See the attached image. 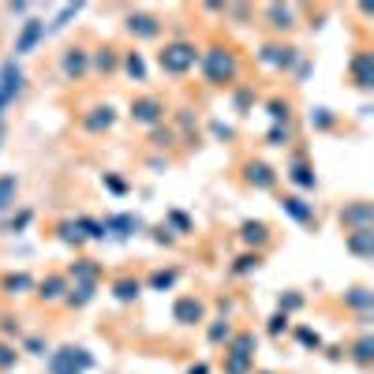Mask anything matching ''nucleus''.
Returning a JSON list of instances; mask_svg holds the SVG:
<instances>
[{"label": "nucleus", "instance_id": "nucleus-8", "mask_svg": "<svg viewBox=\"0 0 374 374\" xmlns=\"http://www.w3.org/2000/svg\"><path fill=\"white\" fill-rule=\"evenodd\" d=\"M124 30L135 38V42H157L165 30V23L154 16V11H128L124 16Z\"/></svg>", "mask_w": 374, "mask_h": 374}, {"label": "nucleus", "instance_id": "nucleus-11", "mask_svg": "<svg viewBox=\"0 0 374 374\" xmlns=\"http://www.w3.org/2000/svg\"><path fill=\"white\" fill-rule=\"evenodd\" d=\"M116 120H120V113L113 109V105L109 101H98V105H90V109L79 116V128H83L86 135H105V131L116 128Z\"/></svg>", "mask_w": 374, "mask_h": 374}, {"label": "nucleus", "instance_id": "nucleus-17", "mask_svg": "<svg viewBox=\"0 0 374 374\" xmlns=\"http://www.w3.org/2000/svg\"><path fill=\"white\" fill-rule=\"evenodd\" d=\"M236 236H239V244H244L247 251H262L273 239V229L266 221H259V217H247V221H239Z\"/></svg>", "mask_w": 374, "mask_h": 374}, {"label": "nucleus", "instance_id": "nucleus-14", "mask_svg": "<svg viewBox=\"0 0 374 374\" xmlns=\"http://www.w3.org/2000/svg\"><path fill=\"white\" fill-rule=\"evenodd\" d=\"M348 79L356 90H374V52L370 49H356L348 60Z\"/></svg>", "mask_w": 374, "mask_h": 374}, {"label": "nucleus", "instance_id": "nucleus-16", "mask_svg": "<svg viewBox=\"0 0 374 374\" xmlns=\"http://www.w3.org/2000/svg\"><path fill=\"white\" fill-rule=\"evenodd\" d=\"M341 229L344 232H356V229H374V203L367 198H356L341 210Z\"/></svg>", "mask_w": 374, "mask_h": 374}, {"label": "nucleus", "instance_id": "nucleus-20", "mask_svg": "<svg viewBox=\"0 0 374 374\" xmlns=\"http://www.w3.org/2000/svg\"><path fill=\"white\" fill-rule=\"evenodd\" d=\"M98 296V280H68V292H64V307H72V311H83V307L94 303Z\"/></svg>", "mask_w": 374, "mask_h": 374}, {"label": "nucleus", "instance_id": "nucleus-29", "mask_svg": "<svg viewBox=\"0 0 374 374\" xmlns=\"http://www.w3.org/2000/svg\"><path fill=\"white\" fill-rule=\"evenodd\" d=\"M225 352L255 359V352H259V337H255V329H236V333H232V341L225 344Z\"/></svg>", "mask_w": 374, "mask_h": 374}, {"label": "nucleus", "instance_id": "nucleus-50", "mask_svg": "<svg viewBox=\"0 0 374 374\" xmlns=\"http://www.w3.org/2000/svg\"><path fill=\"white\" fill-rule=\"evenodd\" d=\"M150 239H154V244H162V247H172V244H176V236H172V229H169L165 221L150 229Z\"/></svg>", "mask_w": 374, "mask_h": 374}, {"label": "nucleus", "instance_id": "nucleus-24", "mask_svg": "<svg viewBox=\"0 0 374 374\" xmlns=\"http://www.w3.org/2000/svg\"><path fill=\"white\" fill-rule=\"evenodd\" d=\"M34 285H38V280L26 273V270H16V273L0 277V292H4L8 300H19V296H26V292H34Z\"/></svg>", "mask_w": 374, "mask_h": 374}, {"label": "nucleus", "instance_id": "nucleus-47", "mask_svg": "<svg viewBox=\"0 0 374 374\" xmlns=\"http://www.w3.org/2000/svg\"><path fill=\"white\" fill-rule=\"evenodd\" d=\"M232 105H236L239 116H247L251 105H255V90H251V86H236V90H232Z\"/></svg>", "mask_w": 374, "mask_h": 374}, {"label": "nucleus", "instance_id": "nucleus-7", "mask_svg": "<svg viewBox=\"0 0 374 374\" xmlns=\"http://www.w3.org/2000/svg\"><path fill=\"white\" fill-rule=\"evenodd\" d=\"M300 57L303 52L288 42H266L259 49V64H266V68H273V72H292L300 64Z\"/></svg>", "mask_w": 374, "mask_h": 374}, {"label": "nucleus", "instance_id": "nucleus-55", "mask_svg": "<svg viewBox=\"0 0 374 374\" xmlns=\"http://www.w3.org/2000/svg\"><path fill=\"white\" fill-rule=\"evenodd\" d=\"M187 374H210V363H191V367H187Z\"/></svg>", "mask_w": 374, "mask_h": 374}, {"label": "nucleus", "instance_id": "nucleus-4", "mask_svg": "<svg viewBox=\"0 0 374 374\" xmlns=\"http://www.w3.org/2000/svg\"><path fill=\"white\" fill-rule=\"evenodd\" d=\"M94 367V356L83 344H64V348L49 352V374H86Z\"/></svg>", "mask_w": 374, "mask_h": 374}, {"label": "nucleus", "instance_id": "nucleus-44", "mask_svg": "<svg viewBox=\"0 0 374 374\" xmlns=\"http://www.w3.org/2000/svg\"><path fill=\"white\" fill-rule=\"evenodd\" d=\"M23 337V326H19V318L16 314H0V341H11V344H16Z\"/></svg>", "mask_w": 374, "mask_h": 374}, {"label": "nucleus", "instance_id": "nucleus-37", "mask_svg": "<svg viewBox=\"0 0 374 374\" xmlns=\"http://www.w3.org/2000/svg\"><path fill=\"white\" fill-rule=\"evenodd\" d=\"M266 113H270V120L273 124H292V98H270L266 101Z\"/></svg>", "mask_w": 374, "mask_h": 374}, {"label": "nucleus", "instance_id": "nucleus-25", "mask_svg": "<svg viewBox=\"0 0 374 374\" xmlns=\"http://www.w3.org/2000/svg\"><path fill=\"white\" fill-rule=\"evenodd\" d=\"M344 251L356 259H370L374 255V229H356V232H344Z\"/></svg>", "mask_w": 374, "mask_h": 374}, {"label": "nucleus", "instance_id": "nucleus-30", "mask_svg": "<svg viewBox=\"0 0 374 374\" xmlns=\"http://www.w3.org/2000/svg\"><path fill=\"white\" fill-rule=\"evenodd\" d=\"M341 303L344 307H352V311H359V314H370V307H374V292L367 288V285H352L348 292H344V296H341Z\"/></svg>", "mask_w": 374, "mask_h": 374}, {"label": "nucleus", "instance_id": "nucleus-33", "mask_svg": "<svg viewBox=\"0 0 374 374\" xmlns=\"http://www.w3.org/2000/svg\"><path fill=\"white\" fill-rule=\"evenodd\" d=\"M262 262H266V255L262 251H244V255H239L236 262H232V277H251V273H259L262 270Z\"/></svg>", "mask_w": 374, "mask_h": 374}, {"label": "nucleus", "instance_id": "nucleus-9", "mask_svg": "<svg viewBox=\"0 0 374 374\" xmlns=\"http://www.w3.org/2000/svg\"><path fill=\"white\" fill-rule=\"evenodd\" d=\"M45 19H38V16H30V19H23L19 23V34H16V45H11V52H16V57L11 60H19V57H30V52L38 49L45 42Z\"/></svg>", "mask_w": 374, "mask_h": 374}, {"label": "nucleus", "instance_id": "nucleus-32", "mask_svg": "<svg viewBox=\"0 0 374 374\" xmlns=\"http://www.w3.org/2000/svg\"><path fill=\"white\" fill-rule=\"evenodd\" d=\"M68 280H101V262L98 259H75L72 266H68V273H64Z\"/></svg>", "mask_w": 374, "mask_h": 374}, {"label": "nucleus", "instance_id": "nucleus-56", "mask_svg": "<svg viewBox=\"0 0 374 374\" xmlns=\"http://www.w3.org/2000/svg\"><path fill=\"white\" fill-rule=\"evenodd\" d=\"M0 150H4V124H0Z\"/></svg>", "mask_w": 374, "mask_h": 374}, {"label": "nucleus", "instance_id": "nucleus-48", "mask_svg": "<svg viewBox=\"0 0 374 374\" xmlns=\"http://www.w3.org/2000/svg\"><path fill=\"white\" fill-rule=\"evenodd\" d=\"M288 329H292V318H288V314L273 311L270 318H266V333H270V337H285Z\"/></svg>", "mask_w": 374, "mask_h": 374}, {"label": "nucleus", "instance_id": "nucleus-21", "mask_svg": "<svg viewBox=\"0 0 374 374\" xmlns=\"http://www.w3.org/2000/svg\"><path fill=\"white\" fill-rule=\"evenodd\" d=\"M64 292H68V277H64V273H45L34 285V296L42 300V303H60Z\"/></svg>", "mask_w": 374, "mask_h": 374}, {"label": "nucleus", "instance_id": "nucleus-41", "mask_svg": "<svg viewBox=\"0 0 374 374\" xmlns=\"http://www.w3.org/2000/svg\"><path fill=\"white\" fill-rule=\"evenodd\" d=\"M303 303H307V296H303V292H296V288H288V292H280V296H277V311L292 318V314H296V311H300V307H303Z\"/></svg>", "mask_w": 374, "mask_h": 374}, {"label": "nucleus", "instance_id": "nucleus-28", "mask_svg": "<svg viewBox=\"0 0 374 374\" xmlns=\"http://www.w3.org/2000/svg\"><path fill=\"white\" fill-rule=\"evenodd\" d=\"M344 356H348L356 367L367 370V367L374 363V337H370V333H359V337L348 344V352H344Z\"/></svg>", "mask_w": 374, "mask_h": 374}, {"label": "nucleus", "instance_id": "nucleus-18", "mask_svg": "<svg viewBox=\"0 0 374 374\" xmlns=\"http://www.w3.org/2000/svg\"><path fill=\"white\" fill-rule=\"evenodd\" d=\"M101 225H105V236L113 239H131L146 229L142 217H135V213H109V217H101Z\"/></svg>", "mask_w": 374, "mask_h": 374}, {"label": "nucleus", "instance_id": "nucleus-6", "mask_svg": "<svg viewBox=\"0 0 374 374\" xmlns=\"http://www.w3.org/2000/svg\"><path fill=\"white\" fill-rule=\"evenodd\" d=\"M285 180L296 187V195H307L318 187V172H314V162L307 154H292L285 162Z\"/></svg>", "mask_w": 374, "mask_h": 374}, {"label": "nucleus", "instance_id": "nucleus-49", "mask_svg": "<svg viewBox=\"0 0 374 374\" xmlns=\"http://www.w3.org/2000/svg\"><path fill=\"white\" fill-rule=\"evenodd\" d=\"M150 142H154V150H169V146H176V131L162 124V128L150 131Z\"/></svg>", "mask_w": 374, "mask_h": 374}, {"label": "nucleus", "instance_id": "nucleus-40", "mask_svg": "<svg viewBox=\"0 0 374 374\" xmlns=\"http://www.w3.org/2000/svg\"><path fill=\"white\" fill-rule=\"evenodd\" d=\"M311 131H333L337 128V113L333 109H326V105H318V109H311Z\"/></svg>", "mask_w": 374, "mask_h": 374}, {"label": "nucleus", "instance_id": "nucleus-42", "mask_svg": "<svg viewBox=\"0 0 374 374\" xmlns=\"http://www.w3.org/2000/svg\"><path fill=\"white\" fill-rule=\"evenodd\" d=\"M221 370H225V374H251V370H255V359L225 352V359H221Z\"/></svg>", "mask_w": 374, "mask_h": 374}, {"label": "nucleus", "instance_id": "nucleus-13", "mask_svg": "<svg viewBox=\"0 0 374 374\" xmlns=\"http://www.w3.org/2000/svg\"><path fill=\"white\" fill-rule=\"evenodd\" d=\"M172 322L176 326H206V300L198 296H176V303H172Z\"/></svg>", "mask_w": 374, "mask_h": 374}, {"label": "nucleus", "instance_id": "nucleus-10", "mask_svg": "<svg viewBox=\"0 0 374 374\" xmlns=\"http://www.w3.org/2000/svg\"><path fill=\"white\" fill-rule=\"evenodd\" d=\"M60 75L64 83H83L90 75V49L86 45H68L60 52Z\"/></svg>", "mask_w": 374, "mask_h": 374}, {"label": "nucleus", "instance_id": "nucleus-22", "mask_svg": "<svg viewBox=\"0 0 374 374\" xmlns=\"http://www.w3.org/2000/svg\"><path fill=\"white\" fill-rule=\"evenodd\" d=\"M120 72H124L131 83H146V79H150V64H146V57L139 49H124L120 52Z\"/></svg>", "mask_w": 374, "mask_h": 374}, {"label": "nucleus", "instance_id": "nucleus-57", "mask_svg": "<svg viewBox=\"0 0 374 374\" xmlns=\"http://www.w3.org/2000/svg\"><path fill=\"white\" fill-rule=\"evenodd\" d=\"M251 374H277V370H251Z\"/></svg>", "mask_w": 374, "mask_h": 374}, {"label": "nucleus", "instance_id": "nucleus-45", "mask_svg": "<svg viewBox=\"0 0 374 374\" xmlns=\"http://www.w3.org/2000/svg\"><path fill=\"white\" fill-rule=\"evenodd\" d=\"M16 367H19V344L0 341V374H4V370H16Z\"/></svg>", "mask_w": 374, "mask_h": 374}, {"label": "nucleus", "instance_id": "nucleus-19", "mask_svg": "<svg viewBox=\"0 0 374 374\" xmlns=\"http://www.w3.org/2000/svg\"><path fill=\"white\" fill-rule=\"evenodd\" d=\"M262 19H266V26H270L273 34H288L292 26H296V19H300V8H292V4H266Z\"/></svg>", "mask_w": 374, "mask_h": 374}, {"label": "nucleus", "instance_id": "nucleus-53", "mask_svg": "<svg viewBox=\"0 0 374 374\" xmlns=\"http://www.w3.org/2000/svg\"><path fill=\"white\" fill-rule=\"evenodd\" d=\"M19 352H30V356H45V352H49V344H45V341H42V337H38V333H34V337H26V341H23V348H19Z\"/></svg>", "mask_w": 374, "mask_h": 374}, {"label": "nucleus", "instance_id": "nucleus-43", "mask_svg": "<svg viewBox=\"0 0 374 374\" xmlns=\"http://www.w3.org/2000/svg\"><path fill=\"white\" fill-rule=\"evenodd\" d=\"M292 333H296V341L303 344L307 352H318V348H326V344H322V333H318V329H311V326H296Z\"/></svg>", "mask_w": 374, "mask_h": 374}, {"label": "nucleus", "instance_id": "nucleus-36", "mask_svg": "<svg viewBox=\"0 0 374 374\" xmlns=\"http://www.w3.org/2000/svg\"><path fill=\"white\" fill-rule=\"evenodd\" d=\"M292 139H296L292 124H270V131H266V146H273V150H285V146H292Z\"/></svg>", "mask_w": 374, "mask_h": 374}, {"label": "nucleus", "instance_id": "nucleus-15", "mask_svg": "<svg viewBox=\"0 0 374 374\" xmlns=\"http://www.w3.org/2000/svg\"><path fill=\"white\" fill-rule=\"evenodd\" d=\"M23 90H26V72H23V64H19V60H11V57H8L4 64H0V98L11 105Z\"/></svg>", "mask_w": 374, "mask_h": 374}, {"label": "nucleus", "instance_id": "nucleus-3", "mask_svg": "<svg viewBox=\"0 0 374 374\" xmlns=\"http://www.w3.org/2000/svg\"><path fill=\"white\" fill-rule=\"evenodd\" d=\"M165 116H169V105H165V98H157V94H139V98H131V105H128V120L135 128H146V131L162 128Z\"/></svg>", "mask_w": 374, "mask_h": 374}, {"label": "nucleus", "instance_id": "nucleus-38", "mask_svg": "<svg viewBox=\"0 0 374 374\" xmlns=\"http://www.w3.org/2000/svg\"><path fill=\"white\" fill-rule=\"evenodd\" d=\"M83 16V4H64L57 16H52V23H45V34H57V30H64L72 19H79Z\"/></svg>", "mask_w": 374, "mask_h": 374}, {"label": "nucleus", "instance_id": "nucleus-51", "mask_svg": "<svg viewBox=\"0 0 374 374\" xmlns=\"http://www.w3.org/2000/svg\"><path fill=\"white\" fill-rule=\"evenodd\" d=\"M30 221H34V210H19L16 217H11V221L4 225V232H23V229H26V225H30Z\"/></svg>", "mask_w": 374, "mask_h": 374}, {"label": "nucleus", "instance_id": "nucleus-34", "mask_svg": "<svg viewBox=\"0 0 374 374\" xmlns=\"http://www.w3.org/2000/svg\"><path fill=\"white\" fill-rule=\"evenodd\" d=\"M52 232H57V239H60V244H68V247H83V244H86V236L79 232L75 217H68V221H57V225H52Z\"/></svg>", "mask_w": 374, "mask_h": 374}, {"label": "nucleus", "instance_id": "nucleus-27", "mask_svg": "<svg viewBox=\"0 0 374 374\" xmlns=\"http://www.w3.org/2000/svg\"><path fill=\"white\" fill-rule=\"evenodd\" d=\"M109 292H113L116 303H135V300L142 296V280L131 277V273H124V277H116L113 285H109Z\"/></svg>", "mask_w": 374, "mask_h": 374}, {"label": "nucleus", "instance_id": "nucleus-23", "mask_svg": "<svg viewBox=\"0 0 374 374\" xmlns=\"http://www.w3.org/2000/svg\"><path fill=\"white\" fill-rule=\"evenodd\" d=\"M90 72H98V75H116L120 72V49L116 45H98L90 52Z\"/></svg>", "mask_w": 374, "mask_h": 374}, {"label": "nucleus", "instance_id": "nucleus-1", "mask_svg": "<svg viewBox=\"0 0 374 374\" xmlns=\"http://www.w3.org/2000/svg\"><path fill=\"white\" fill-rule=\"evenodd\" d=\"M239 52L225 42H213L203 49V57H198V72H203V83L206 86H236L239 79Z\"/></svg>", "mask_w": 374, "mask_h": 374}, {"label": "nucleus", "instance_id": "nucleus-2", "mask_svg": "<svg viewBox=\"0 0 374 374\" xmlns=\"http://www.w3.org/2000/svg\"><path fill=\"white\" fill-rule=\"evenodd\" d=\"M198 57H203V49H198L195 42L172 38V42H165L162 49H157V68H162L165 75H172V79H180V75L198 68Z\"/></svg>", "mask_w": 374, "mask_h": 374}, {"label": "nucleus", "instance_id": "nucleus-12", "mask_svg": "<svg viewBox=\"0 0 374 374\" xmlns=\"http://www.w3.org/2000/svg\"><path fill=\"white\" fill-rule=\"evenodd\" d=\"M280 210H285V217H292L303 229H318V213H314V203H307V195H296V191H285L277 198Z\"/></svg>", "mask_w": 374, "mask_h": 374}, {"label": "nucleus", "instance_id": "nucleus-52", "mask_svg": "<svg viewBox=\"0 0 374 374\" xmlns=\"http://www.w3.org/2000/svg\"><path fill=\"white\" fill-rule=\"evenodd\" d=\"M101 187H105V191H113V195H128V180H120L116 172H105Z\"/></svg>", "mask_w": 374, "mask_h": 374}, {"label": "nucleus", "instance_id": "nucleus-46", "mask_svg": "<svg viewBox=\"0 0 374 374\" xmlns=\"http://www.w3.org/2000/svg\"><path fill=\"white\" fill-rule=\"evenodd\" d=\"M75 225H79V232H83L86 239H109L105 236V225L98 217H75Z\"/></svg>", "mask_w": 374, "mask_h": 374}, {"label": "nucleus", "instance_id": "nucleus-26", "mask_svg": "<svg viewBox=\"0 0 374 374\" xmlns=\"http://www.w3.org/2000/svg\"><path fill=\"white\" fill-rule=\"evenodd\" d=\"M232 333H236L232 318H225V314H217V318H206V341L213 344V348H225V344L232 341Z\"/></svg>", "mask_w": 374, "mask_h": 374}, {"label": "nucleus", "instance_id": "nucleus-5", "mask_svg": "<svg viewBox=\"0 0 374 374\" xmlns=\"http://www.w3.org/2000/svg\"><path fill=\"white\" fill-rule=\"evenodd\" d=\"M239 180H244L251 191H273L280 183V172L270 162H262V157H247V162L239 165Z\"/></svg>", "mask_w": 374, "mask_h": 374}, {"label": "nucleus", "instance_id": "nucleus-31", "mask_svg": "<svg viewBox=\"0 0 374 374\" xmlns=\"http://www.w3.org/2000/svg\"><path fill=\"white\" fill-rule=\"evenodd\" d=\"M176 280H180L176 266H162V270H154L150 277L142 280V288H150V292H172V288H176Z\"/></svg>", "mask_w": 374, "mask_h": 374}, {"label": "nucleus", "instance_id": "nucleus-35", "mask_svg": "<svg viewBox=\"0 0 374 374\" xmlns=\"http://www.w3.org/2000/svg\"><path fill=\"white\" fill-rule=\"evenodd\" d=\"M16 195H19V176L16 172H4L0 176V213H8L16 206Z\"/></svg>", "mask_w": 374, "mask_h": 374}, {"label": "nucleus", "instance_id": "nucleus-39", "mask_svg": "<svg viewBox=\"0 0 374 374\" xmlns=\"http://www.w3.org/2000/svg\"><path fill=\"white\" fill-rule=\"evenodd\" d=\"M165 225L172 229V236H176V239H180V236H191V232H195V221L187 217L183 210H169V213H165Z\"/></svg>", "mask_w": 374, "mask_h": 374}, {"label": "nucleus", "instance_id": "nucleus-54", "mask_svg": "<svg viewBox=\"0 0 374 374\" xmlns=\"http://www.w3.org/2000/svg\"><path fill=\"white\" fill-rule=\"evenodd\" d=\"M326 359H333V363H341V359H344V348H326Z\"/></svg>", "mask_w": 374, "mask_h": 374}]
</instances>
